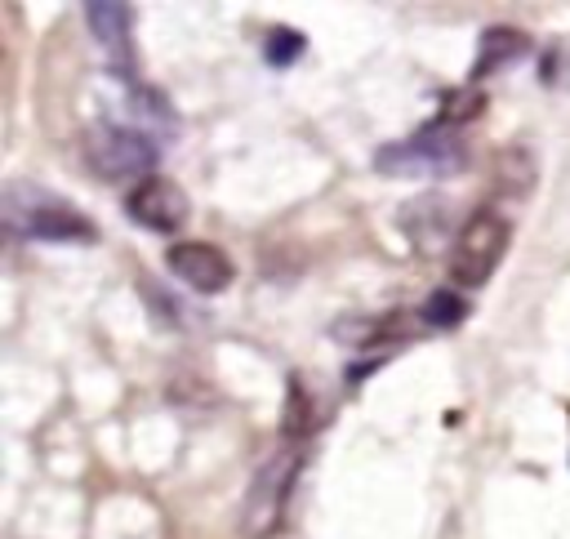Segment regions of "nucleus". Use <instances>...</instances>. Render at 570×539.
Instances as JSON below:
<instances>
[{"label": "nucleus", "mask_w": 570, "mask_h": 539, "mask_svg": "<svg viewBox=\"0 0 570 539\" xmlns=\"http://www.w3.org/2000/svg\"><path fill=\"white\" fill-rule=\"evenodd\" d=\"M463 165H468V151L454 138V129L441 125V120L423 125L405 143H392V147H379L374 151V169L379 174H392V178H450Z\"/></svg>", "instance_id": "f257e3e1"}, {"label": "nucleus", "mask_w": 570, "mask_h": 539, "mask_svg": "<svg viewBox=\"0 0 570 539\" xmlns=\"http://www.w3.org/2000/svg\"><path fill=\"white\" fill-rule=\"evenodd\" d=\"M508 241H512L508 218L494 214V209H476L450 245V281L463 285V290H481L494 276V267L503 263Z\"/></svg>", "instance_id": "f03ea898"}, {"label": "nucleus", "mask_w": 570, "mask_h": 539, "mask_svg": "<svg viewBox=\"0 0 570 539\" xmlns=\"http://www.w3.org/2000/svg\"><path fill=\"white\" fill-rule=\"evenodd\" d=\"M4 218H9L13 232L36 236V241H85V245L98 241L94 218L53 200V192H45V187H36V200H22L18 187H9L4 192Z\"/></svg>", "instance_id": "7ed1b4c3"}, {"label": "nucleus", "mask_w": 570, "mask_h": 539, "mask_svg": "<svg viewBox=\"0 0 570 539\" xmlns=\"http://www.w3.org/2000/svg\"><path fill=\"white\" fill-rule=\"evenodd\" d=\"M85 156L102 178H151L156 143L134 125H94L85 134Z\"/></svg>", "instance_id": "20e7f679"}, {"label": "nucleus", "mask_w": 570, "mask_h": 539, "mask_svg": "<svg viewBox=\"0 0 570 539\" xmlns=\"http://www.w3.org/2000/svg\"><path fill=\"white\" fill-rule=\"evenodd\" d=\"M125 214H129L134 223H142L147 232L174 236V232H183V223L191 218V200H187V192H183L174 178L151 174V178H142V183L125 196Z\"/></svg>", "instance_id": "39448f33"}, {"label": "nucleus", "mask_w": 570, "mask_h": 539, "mask_svg": "<svg viewBox=\"0 0 570 539\" xmlns=\"http://www.w3.org/2000/svg\"><path fill=\"white\" fill-rule=\"evenodd\" d=\"M165 263L196 294H223L232 285V276H236V263L209 241H178V245L165 249Z\"/></svg>", "instance_id": "423d86ee"}, {"label": "nucleus", "mask_w": 570, "mask_h": 539, "mask_svg": "<svg viewBox=\"0 0 570 539\" xmlns=\"http://www.w3.org/2000/svg\"><path fill=\"white\" fill-rule=\"evenodd\" d=\"M294 472H298V454H276L258 472V481L249 486V499H245V535H267L281 521V508L289 499Z\"/></svg>", "instance_id": "0eeeda50"}, {"label": "nucleus", "mask_w": 570, "mask_h": 539, "mask_svg": "<svg viewBox=\"0 0 570 539\" xmlns=\"http://www.w3.org/2000/svg\"><path fill=\"white\" fill-rule=\"evenodd\" d=\"M525 53H534V40H530L521 27H485V31H481V45H476L472 80L494 76V71H508V67L521 62Z\"/></svg>", "instance_id": "6e6552de"}, {"label": "nucleus", "mask_w": 570, "mask_h": 539, "mask_svg": "<svg viewBox=\"0 0 570 539\" xmlns=\"http://www.w3.org/2000/svg\"><path fill=\"white\" fill-rule=\"evenodd\" d=\"M85 18H89V31L98 36V45H107V53L125 67L134 53V9L94 0V4H85Z\"/></svg>", "instance_id": "1a4fd4ad"}, {"label": "nucleus", "mask_w": 570, "mask_h": 539, "mask_svg": "<svg viewBox=\"0 0 570 539\" xmlns=\"http://www.w3.org/2000/svg\"><path fill=\"white\" fill-rule=\"evenodd\" d=\"M463 316H468V303H463V294H454V290H432V294L423 298V321H428L432 330H454V325H463Z\"/></svg>", "instance_id": "9d476101"}, {"label": "nucleus", "mask_w": 570, "mask_h": 539, "mask_svg": "<svg viewBox=\"0 0 570 539\" xmlns=\"http://www.w3.org/2000/svg\"><path fill=\"white\" fill-rule=\"evenodd\" d=\"M303 49H307V36L294 31V27H272L267 40H263V58L272 67H294L303 58Z\"/></svg>", "instance_id": "9b49d317"}, {"label": "nucleus", "mask_w": 570, "mask_h": 539, "mask_svg": "<svg viewBox=\"0 0 570 539\" xmlns=\"http://www.w3.org/2000/svg\"><path fill=\"white\" fill-rule=\"evenodd\" d=\"M481 102H485V98H481L476 89H463V94H450L436 120H441V125H450V129H454V125H468V120H472V116L481 111Z\"/></svg>", "instance_id": "f8f14e48"}]
</instances>
